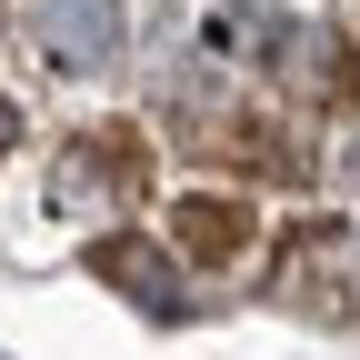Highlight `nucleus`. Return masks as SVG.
Masks as SVG:
<instances>
[{"label":"nucleus","mask_w":360,"mask_h":360,"mask_svg":"<svg viewBox=\"0 0 360 360\" xmlns=\"http://www.w3.org/2000/svg\"><path fill=\"white\" fill-rule=\"evenodd\" d=\"M110 30H120L110 0H51V11H40V40H51L60 70H101L110 60Z\"/></svg>","instance_id":"1"},{"label":"nucleus","mask_w":360,"mask_h":360,"mask_svg":"<svg viewBox=\"0 0 360 360\" xmlns=\"http://www.w3.org/2000/svg\"><path fill=\"white\" fill-rule=\"evenodd\" d=\"M11 130H20V110H11V101H0V150H11Z\"/></svg>","instance_id":"3"},{"label":"nucleus","mask_w":360,"mask_h":360,"mask_svg":"<svg viewBox=\"0 0 360 360\" xmlns=\"http://www.w3.org/2000/svg\"><path fill=\"white\" fill-rule=\"evenodd\" d=\"M180 240H191L200 260H231V250L250 240V210L220 200V191H200V200H180Z\"/></svg>","instance_id":"2"}]
</instances>
